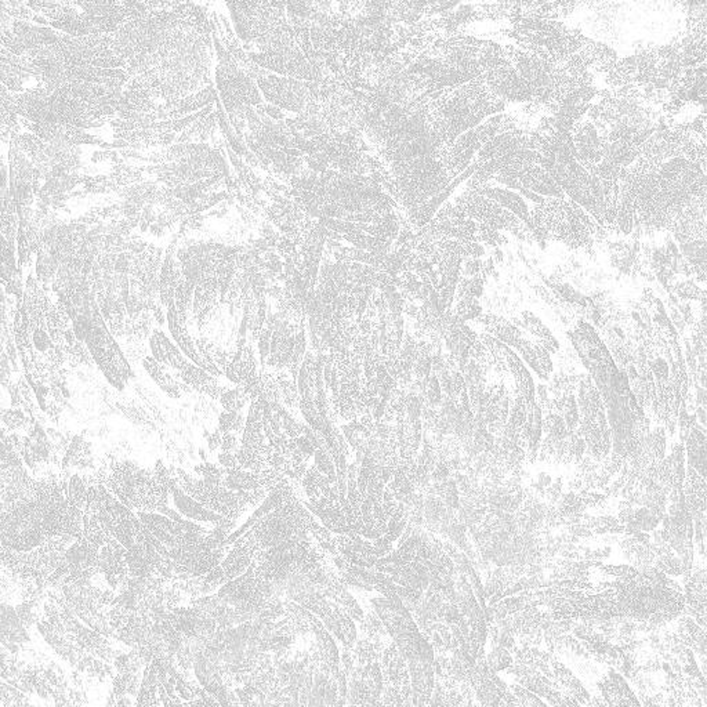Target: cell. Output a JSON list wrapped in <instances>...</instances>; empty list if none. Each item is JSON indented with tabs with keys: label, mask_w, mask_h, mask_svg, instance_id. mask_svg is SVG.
Instances as JSON below:
<instances>
[{
	"label": "cell",
	"mask_w": 707,
	"mask_h": 707,
	"mask_svg": "<svg viewBox=\"0 0 707 707\" xmlns=\"http://www.w3.org/2000/svg\"><path fill=\"white\" fill-rule=\"evenodd\" d=\"M88 488L105 486L122 504L134 513H155L169 506L172 496V475L162 460L155 467L143 469L130 460H118L114 456L103 459L100 466L81 474Z\"/></svg>",
	"instance_id": "1"
},
{
	"label": "cell",
	"mask_w": 707,
	"mask_h": 707,
	"mask_svg": "<svg viewBox=\"0 0 707 707\" xmlns=\"http://www.w3.org/2000/svg\"><path fill=\"white\" fill-rule=\"evenodd\" d=\"M170 475L178 486L205 509L228 520L240 518L245 513L258 509L269 495L268 489L257 491H228L223 482H209L199 480L183 469H169Z\"/></svg>",
	"instance_id": "2"
},
{
	"label": "cell",
	"mask_w": 707,
	"mask_h": 707,
	"mask_svg": "<svg viewBox=\"0 0 707 707\" xmlns=\"http://www.w3.org/2000/svg\"><path fill=\"white\" fill-rule=\"evenodd\" d=\"M0 529L2 546L16 551L28 553L49 542L32 488L27 498L2 506Z\"/></svg>",
	"instance_id": "3"
},
{
	"label": "cell",
	"mask_w": 707,
	"mask_h": 707,
	"mask_svg": "<svg viewBox=\"0 0 707 707\" xmlns=\"http://www.w3.org/2000/svg\"><path fill=\"white\" fill-rule=\"evenodd\" d=\"M256 83L268 104L280 110H287L300 115L309 105H319V83L279 78L271 72L265 76H258Z\"/></svg>",
	"instance_id": "4"
},
{
	"label": "cell",
	"mask_w": 707,
	"mask_h": 707,
	"mask_svg": "<svg viewBox=\"0 0 707 707\" xmlns=\"http://www.w3.org/2000/svg\"><path fill=\"white\" fill-rule=\"evenodd\" d=\"M506 673L513 674L522 688L539 696V699H544L551 707H580L579 701L571 696L557 681H553L544 677L542 673L520 664L514 663Z\"/></svg>",
	"instance_id": "5"
},
{
	"label": "cell",
	"mask_w": 707,
	"mask_h": 707,
	"mask_svg": "<svg viewBox=\"0 0 707 707\" xmlns=\"http://www.w3.org/2000/svg\"><path fill=\"white\" fill-rule=\"evenodd\" d=\"M167 325H169V330H170L174 341L177 342L178 348L181 349V352L188 360H191V362H194L196 367L202 368L203 371H206L207 373H210L212 376H214L217 379L224 376L223 372L213 362L206 361L199 354V351L195 345V340L189 336L187 327L180 323L176 303H173L167 307Z\"/></svg>",
	"instance_id": "6"
},
{
	"label": "cell",
	"mask_w": 707,
	"mask_h": 707,
	"mask_svg": "<svg viewBox=\"0 0 707 707\" xmlns=\"http://www.w3.org/2000/svg\"><path fill=\"white\" fill-rule=\"evenodd\" d=\"M597 689L609 707H642L626 678L613 668H608L597 681Z\"/></svg>",
	"instance_id": "7"
},
{
	"label": "cell",
	"mask_w": 707,
	"mask_h": 707,
	"mask_svg": "<svg viewBox=\"0 0 707 707\" xmlns=\"http://www.w3.org/2000/svg\"><path fill=\"white\" fill-rule=\"evenodd\" d=\"M673 628L678 639L682 645L689 648L695 657L700 662V671L704 675L707 671L706 667V630L701 628L690 616L681 615L675 620H673Z\"/></svg>",
	"instance_id": "8"
},
{
	"label": "cell",
	"mask_w": 707,
	"mask_h": 707,
	"mask_svg": "<svg viewBox=\"0 0 707 707\" xmlns=\"http://www.w3.org/2000/svg\"><path fill=\"white\" fill-rule=\"evenodd\" d=\"M170 492H172V498H173L177 511L184 518H188V520H192L196 522L210 524L212 526H218V525H223L229 521L228 518H224V517L205 509L202 504H199L196 500H194L191 496H188L178 486V484L176 482V480L173 477H172V484H170Z\"/></svg>",
	"instance_id": "9"
},
{
	"label": "cell",
	"mask_w": 707,
	"mask_h": 707,
	"mask_svg": "<svg viewBox=\"0 0 707 707\" xmlns=\"http://www.w3.org/2000/svg\"><path fill=\"white\" fill-rule=\"evenodd\" d=\"M150 348L156 362L176 371V373L185 369L191 362L187 360L181 349L177 348L161 329L155 327L150 338Z\"/></svg>",
	"instance_id": "10"
},
{
	"label": "cell",
	"mask_w": 707,
	"mask_h": 707,
	"mask_svg": "<svg viewBox=\"0 0 707 707\" xmlns=\"http://www.w3.org/2000/svg\"><path fill=\"white\" fill-rule=\"evenodd\" d=\"M176 379L178 378L183 383L189 386L194 391H198L201 394L209 396L214 401H220L221 396L229 390L227 386H221L218 383V379L203 371L202 368L196 367L194 362H189L185 369L176 373Z\"/></svg>",
	"instance_id": "11"
},
{
	"label": "cell",
	"mask_w": 707,
	"mask_h": 707,
	"mask_svg": "<svg viewBox=\"0 0 707 707\" xmlns=\"http://www.w3.org/2000/svg\"><path fill=\"white\" fill-rule=\"evenodd\" d=\"M307 619L312 624V633L316 637L318 650L320 652L323 662L329 667L331 677L337 678L341 662H340V649H338L333 635L326 630V627L320 622V619L318 616H315L312 612L307 611Z\"/></svg>",
	"instance_id": "12"
},
{
	"label": "cell",
	"mask_w": 707,
	"mask_h": 707,
	"mask_svg": "<svg viewBox=\"0 0 707 707\" xmlns=\"http://www.w3.org/2000/svg\"><path fill=\"white\" fill-rule=\"evenodd\" d=\"M143 367L145 368L147 373L151 376V379L156 383V386L170 398L178 400L184 394H191L194 390L183 383L181 380H177L172 373L167 372V367L159 364L155 361L154 357L148 356L143 361Z\"/></svg>",
	"instance_id": "13"
},
{
	"label": "cell",
	"mask_w": 707,
	"mask_h": 707,
	"mask_svg": "<svg viewBox=\"0 0 707 707\" xmlns=\"http://www.w3.org/2000/svg\"><path fill=\"white\" fill-rule=\"evenodd\" d=\"M473 191H475L477 194H480L488 199L495 201L498 205H500L502 207H504L506 210H509L510 213L517 216L522 223L526 224V227L532 232L533 225H532V220L529 216V209L520 195H517L515 192H511L509 189L496 188V187H481V188H477Z\"/></svg>",
	"instance_id": "14"
},
{
	"label": "cell",
	"mask_w": 707,
	"mask_h": 707,
	"mask_svg": "<svg viewBox=\"0 0 707 707\" xmlns=\"http://www.w3.org/2000/svg\"><path fill=\"white\" fill-rule=\"evenodd\" d=\"M550 666H551V671H553L554 679L571 696H573L579 701V704L584 706L591 699V693L586 689L583 682L573 674V671L564 662H561L560 657L553 655Z\"/></svg>",
	"instance_id": "15"
},
{
	"label": "cell",
	"mask_w": 707,
	"mask_h": 707,
	"mask_svg": "<svg viewBox=\"0 0 707 707\" xmlns=\"http://www.w3.org/2000/svg\"><path fill=\"white\" fill-rule=\"evenodd\" d=\"M90 444L85 441L83 437L75 436L72 437L71 445L67 451V453L63 458L61 462V471H71L72 469L78 467V470H88L93 471L96 467H93V459H92V449Z\"/></svg>",
	"instance_id": "16"
},
{
	"label": "cell",
	"mask_w": 707,
	"mask_h": 707,
	"mask_svg": "<svg viewBox=\"0 0 707 707\" xmlns=\"http://www.w3.org/2000/svg\"><path fill=\"white\" fill-rule=\"evenodd\" d=\"M195 345L199 351L201 356L209 361L213 362L224 375V371L232 364V360L235 357V349L234 351H225L214 341L209 340L207 337H198L195 338Z\"/></svg>",
	"instance_id": "17"
},
{
	"label": "cell",
	"mask_w": 707,
	"mask_h": 707,
	"mask_svg": "<svg viewBox=\"0 0 707 707\" xmlns=\"http://www.w3.org/2000/svg\"><path fill=\"white\" fill-rule=\"evenodd\" d=\"M63 488H64V492H65L71 506L85 511L86 504H88V491H89V488L85 485V482L82 480V475L79 473L74 474L70 478V481L63 482Z\"/></svg>",
	"instance_id": "18"
},
{
	"label": "cell",
	"mask_w": 707,
	"mask_h": 707,
	"mask_svg": "<svg viewBox=\"0 0 707 707\" xmlns=\"http://www.w3.org/2000/svg\"><path fill=\"white\" fill-rule=\"evenodd\" d=\"M246 426V418L240 412H225L223 411L218 416V430L225 433H235L242 437Z\"/></svg>",
	"instance_id": "19"
},
{
	"label": "cell",
	"mask_w": 707,
	"mask_h": 707,
	"mask_svg": "<svg viewBox=\"0 0 707 707\" xmlns=\"http://www.w3.org/2000/svg\"><path fill=\"white\" fill-rule=\"evenodd\" d=\"M247 402H250V400L239 386L227 390L220 398V404L225 412H240Z\"/></svg>",
	"instance_id": "20"
},
{
	"label": "cell",
	"mask_w": 707,
	"mask_h": 707,
	"mask_svg": "<svg viewBox=\"0 0 707 707\" xmlns=\"http://www.w3.org/2000/svg\"><path fill=\"white\" fill-rule=\"evenodd\" d=\"M122 351L127 362L133 365L143 364V361L148 357V348L145 347V342H139L130 338H125Z\"/></svg>",
	"instance_id": "21"
},
{
	"label": "cell",
	"mask_w": 707,
	"mask_h": 707,
	"mask_svg": "<svg viewBox=\"0 0 707 707\" xmlns=\"http://www.w3.org/2000/svg\"><path fill=\"white\" fill-rule=\"evenodd\" d=\"M194 470H195L196 475L202 477V480L209 481V482H224V478L227 475L225 469L223 466L209 463V462L195 466Z\"/></svg>",
	"instance_id": "22"
},
{
	"label": "cell",
	"mask_w": 707,
	"mask_h": 707,
	"mask_svg": "<svg viewBox=\"0 0 707 707\" xmlns=\"http://www.w3.org/2000/svg\"><path fill=\"white\" fill-rule=\"evenodd\" d=\"M314 464L315 467L329 478V481L333 485H337V473L333 460L329 458L327 453H325L322 449H316L314 455Z\"/></svg>",
	"instance_id": "23"
},
{
	"label": "cell",
	"mask_w": 707,
	"mask_h": 707,
	"mask_svg": "<svg viewBox=\"0 0 707 707\" xmlns=\"http://www.w3.org/2000/svg\"><path fill=\"white\" fill-rule=\"evenodd\" d=\"M31 334H32V342H34L35 349L42 352V354L48 352L54 345L52 338H50V334H49V331L46 329L38 327V329L32 330Z\"/></svg>",
	"instance_id": "24"
},
{
	"label": "cell",
	"mask_w": 707,
	"mask_h": 707,
	"mask_svg": "<svg viewBox=\"0 0 707 707\" xmlns=\"http://www.w3.org/2000/svg\"><path fill=\"white\" fill-rule=\"evenodd\" d=\"M242 447V437H239L235 433H225L223 436V444H221V452H229L236 453Z\"/></svg>",
	"instance_id": "25"
},
{
	"label": "cell",
	"mask_w": 707,
	"mask_h": 707,
	"mask_svg": "<svg viewBox=\"0 0 707 707\" xmlns=\"http://www.w3.org/2000/svg\"><path fill=\"white\" fill-rule=\"evenodd\" d=\"M294 441H296V447H297V449H298L301 453H304V455H305V456H308V458H314V455H315V452H316V449H318V448H316V445H315L309 438H307L305 436H301V437H298V438H294Z\"/></svg>",
	"instance_id": "26"
},
{
	"label": "cell",
	"mask_w": 707,
	"mask_h": 707,
	"mask_svg": "<svg viewBox=\"0 0 707 707\" xmlns=\"http://www.w3.org/2000/svg\"><path fill=\"white\" fill-rule=\"evenodd\" d=\"M218 464L223 466L227 470H242L239 463H238L236 455L235 453H229V452H220L218 453Z\"/></svg>",
	"instance_id": "27"
},
{
	"label": "cell",
	"mask_w": 707,
	"mask_h": 707,
	"mask_svg": "<svg viewBox=\"0 0 707 707\" xmlns=\"http://www.w3.org/2000/svg\"><path fill=\"white\" fill-rule=\"evenodd\" d=\"M223 436H224V434H223L218 429H216V430L210 434V437H207V447H209V449H210V451H216V449L221 448V444H223Z\"/></svg>",
	"instance_id": "28"
},
{
	"label": "cell",
	"mask_w": 707,
	"mask_h": 707,
	"mask_svg": "<svg viewBox=\"0 0 707 707\" xmlns=\"http://www.w3.org/2000/svg\"><path fill=\"white\" fill-rule=\"evenodd\" d=\"M584 707H609V706L601 693H598V695L595 693V695H591V699L584 704Z\"/></svg>",
	"instance_id": "29"
},
{
	"label": "cell",
	"mask_w": 707,
	"mask_h": 707,
	"mask_svg": "<svg viewBox=\"0 0 707 707\" xmlns=\"http://www.w3.org/2000/svg\"><path fill=\"white\" fill-rule=\"evenodd\" d=\"M114 707H136V704H133L132 697H130L129 695H126V696L119 697V699L116 700V703H115V706H114Z\"/></svg>",
	"instance_id": "30"
},
{
	"label": "cell",
	"mask_w": 707,
	"mask_h": 707,
	"mask_svg": "<svg viewBox=\"0 0 707 707\" xmlns=\"http://www.w3.org/2000/svg\"><path fill=\"white\" fill-rule=\"evenodd\" d=\"M695 416H696V419L700 420V423H701L700 426L706 427V409L701 408V407H696L695 408Z\"/></svg>",
	"instance_id": "31"
},
{
	"label": "cell",
	"mask_w": 707,
	"mask_h": 707,
	"mask_svg": "<svg viewBox=\"0 0 707 707\" xmlns=\"http://www.w3.org/2000/svg\"><path fill=\"white\" fill-rule=\"evenodd\" d=\"M48 707H49V706H48Z\"/></svg>",
	"instance_id": "32"
}]
</instances>
